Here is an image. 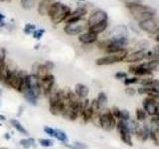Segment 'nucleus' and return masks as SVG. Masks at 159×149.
<instances>
[{
  "instance_id": "1",
  "label": "nucleus",
  "mask_w": 159,
  "mask_h": 149,
  "mask_svg": "<svg viewBox=\"0 0 159 149\" xmlns=\"http://www.w3.org/2000/svg\"><path fill=\"white\" fill-rule=\"evenodd\" d=\"M82 99L80 98L72 89H67L65 94L64 109L62 117L69 121H76L80 117Z\"/></svg>"
},
{
  "instance_id": "2",
  "label": "nucleus",
  "mask_w": 159,
  "mask_h": 149,
  "mask_svg": "<svg viewBox=\"0 0 159 149\" xmlns=\"http://www.w3.org/2000/svg\"><path fill=\"white\" fill-rule=\"evenodd\" d=\"M71 12L72 9L68 5L60 1H55L50 7L47 15L54 25H58L66 21Z\"/></svg>"
},
{
  "instance_id": "3",
  "label": "nucleus",
  "mask_w": 159,
  "mask_h": 149,
  "mask_svg": "<svg viewBox=\"0 0 159 149\" xmlns=\"http://www.w3.org/2000/svg\"><path fill=\"white\" fill-rule=\"evenodd\" d=\"M28 73L24 70L11 69V73L7 79V82L5 86L9 88H12L14 91L21 93L23 89L26 88V78Z\"/></svg>"
},
{
  "instance_id": "4",
  "label": "nucleus",
  "mask_w": 159,
  "mask_h": 149,
  "mask_svg": "<svg viewBox=\"0 0 159 149\" xmlns=\"http://www.w3.org/2000/svg\"><path fill=\"white\" fill-rule=\"evenodd\" d=\"M66 89H57L53 91L48 97L49 111L54 116H61L64 109V102Z\"/></svg>"
},
{
  "instance_id": "5",
  "label": "nucleus",
  "mask_w": 159,
  "mask_h": 149,
  "mask_svg": "<svg viewBox=\"0 0 159 149\" xmlns=\"http://www.w3.org/2000/svg\"><path fill=\"white\" fill-rule=\"evenodd\" d=\"M126 8L132 15V17L138 20L139 22L149 18H153L154 15L156 14V10L154 8L148 6V5H142L140 3L127 5Z\"/></svg>"
},
{
  "instance_id": "6",
  "label": "nucleus",
  "mask_w": 159,
  "mask_h": 149,
  "mask_svg": "<svg viewBox=\"0 0 159 149\" xmlns=\"http://www.w3.org/2000/svg\"><path fill=\"white\" fill-rule=\"evenodd\" d=\"M128 55V52L126 49L119 50V51L109 53L107 56L101 57L96 60V65L97 66H108V65H113L116 63L123 62L124 59L126 58Z\"/></svg>"
},
{
  "instance_id": "7",
  "label": "nucleus",
  "mask_w": 159,
  "mask_h": 149,
  "mask_svg": "<svg viewBox=\"0 0 159 149\" xmlns=\"http://www.w3.org/2000/svg\"><path fill=\"white\" fill-rule=\"evenodd\" d=\"M116 118L113 116L111 109H104L101 112L98 117V125L101 126L104 131H112L116 127Z\"/></svg>"
},
{
  "instance_id": "8",
  "label": "nucleus",
  "mask_w": 159,
  "mask_h": 149,
  "mask_svg": "<svg viewBox=\"0 0 159 149\" xmlns=\"http://www.w3.org/2000/svg\"><path fill=\"white\" fill-rule=\"evenodd\" d=\"M116 130L118 132V135L120 137L121 141L126 144L127 146H132L133 142H132V137H131V132L129 130L127 122L123 121V120H118L116 122Z\"/></svg>"
},
{
  "instance_id": "9",
  "label": "nucleus",
  "mask_w": 159,
  "mask_h": 149,
  "mask_svg": "<svg viewBox=\"0 0 159 149\" xmlns=\"http://www.w3.org/2000/svg\"><path fill=\"white\" fill-rule=\"evenodd\" d=\"M108 21V15L106 11H103L102 9H98L96 11H93L88 19L87 23V30L96 26L98 24H101L102 22Z\"/></svg>"
},
{
  "instance_id": "10",
  "label": "nucleus",
  "mask_w": 159,
  "mask_h": 149,
  "mask_svg": "<svg viewBox=\"0 0 159 149\" xmlns=\"http://www.w3.org/2000/svg\"><path fill=\"white\" fill-rule=\"evenodd\" d=\"M26 87L32 93H34L38 98L42 96V88L40 79L34 74L30 73L26 78Z\"/></svg>"
},
{
  "instance_id": "11",
  "label": "nucleus",
  "mask_w": 159,
  "mask_h": 149,
  "mask_svg": "<svg viewBox=\"0 0 159 149\" xmlns=\"http://www.w3.org/2000/svg\"><path fill=\"white\" fill-rule=\"evenodd\" d=\"M87 30V23L84 22V20L76 23L65 24L64 32L69 36H80Z\"/></svg>"
},
{
  "instance_id": "12",
  "label": "nucleus",
  "mask_w": 159,
  "mask_h": 149,
  "mask_svg": "<svg viewBox=\"0 0 159 149\" xmlns=\"http://www.w3.org/2000/svg\"><path fill=\"white\" fill-rule=\"evenodd\" d=\"M41 83V88H42V96L45 97H48L54 91L55 84H56V81H55V76L53 74H48L47 76H45L42 79H40Z\"/></svg>"
},
{
  "instance_id": "13",
  "label": "nucleus",
  "mask_w": 159,
  "mask_h": 149,
  "mask_svg": "<svg viewBox=\"0 0 159 149\" xmlns=\"http://www.w3.org/2000/svg\"><path fill=\"white\" fill-rule=\"evenodd\" d=\"M138 26L144 32H147L149 34H155L159 32V22L158 20L154 18H149L138 23Z\"/></svg>"
},
{
  "instance_id": "14",
  "label": "nucleus",
  "mask_w": 159,
  "mask_h": 149,
  "mask_svg": "<svg viewBox=\"0 0 159 149\" xmlns=\"http://www.w3.org/2000/svg\"><path fill=\"white\" fill-rule=\"evenodd\" d=\"M88 10L84 6H80L78 7L76 10L71 12V14L69 15V17L67 18V20L65 21L66 24H70V23H76L79 21H82L84 20V16L87 15Z\"/></svg>"
},
{
  "instance_id": "15",
  "label": "nucleus",
  "mask_w": 159,
  "mask_h": 149,
  "mask_svg": "<svg viewBox=\"0 0 159 149\" xmlns=\"http://www.w3.org/2000/svg\"><path fill=\"white\" fill-rule=\"evenodd\" d=\"M143 109L145 111V112L150 116H155L158 113V108L159 104L156 101H154L153 98L147 97L142 102Z\"/></svg>"
},
{
  "instance_id": "16",
  "label": "nucleus",
  "mask_w": 159,
  "mask_h": 149,
  "mask_svg": "<svg viewBox=\"0 0 159 149\" xmlns=\"http://www.w3.org/2000/svg\"><path fill=\"white\" fill-rule=\"evenodd\" d=\"M129 73L133 74L135 77H150L152 76V72L143 67L142 64L133 65L129 67Z\"/></svg>"
},
{
  "instance_id": "17",
  "label": "nucleus",
  "mask_w": 159,
  "mask_h": 149,
  "mask_svg": "<svg viewBox=\"0 0 159 149\" xmlns=\"http://www.w3.org/2000/svg\"><path fill=\"white\" fill-rule=\"evenodd\" d=\"M112 39H119V38H128V29L124 25H118V26L114 27L111 33H109V37Z\"/></svg>"
},
{
  "instance_id": "18",
  "label": "nucleus",
  "mask_w": 159,
  "mask_h": 149,
  "mask_svg": "<svg viewBox=\"0 0 159 149\" xmlns=\"http://www.w3.org/2000/svg\"><path fill=\"white\" fill-rule=\"evenodd\" d=\"M78 37H79V41L83 45H91V44H93L98 41V35L87 30V31H84Z\"/></svg>"
},
{
  "instance_id": "19",
  "label": "nucleus",
  "mask_w": 159,
  "mask_h": 149,
  "mask_svg": "<svg viewBox=\"0 0 159 149\" xmlns=\"http://www.w3.org/2000/svg\"><path fill=\"white\" fill-rule=\"evenodd\" d=\"M146 59V52L144 50H137L135 52H132L131 54H128L126 58L124 59L123 62L125 63H137L142 60Z\"/></svg>"
},
{
  "instance_id": "20",
  "label": "nucleus",
  "mask_w": 159,
  "mask_h": 149,
  "mask_svg": "<svg viewBox=\"0 0 159 149\" xmlns=\"http://www.w3.org/2000/svg\"><path fill=\"white\" fill-rule=\"evenodd\" d=\"M32 74H34L39 79H42L45 76H47L48 74H50V72L45 67L44 63H35L32 66Z\"/></svg>"
},
{
  "instance_id": "21",
  "label": "nucleus",
  "mask_w": 159,
  "mask_h": 149,
  "mask_svg": "<svg viewBox=\"0 0 159 149\" xmlns=\"http://www.w3.org/2000/svg\"><path fill=\"white\" fill-rule=\"evenodd\" d=\"M142 87L149 88L152 92L159 93V81L158 79H153L151 78H145L142 81H139Z\"/></svg>"
},
{
  "instance_id": "22",
  "label": "nucleus",
  "mask_w": 159,
  "mask_h": 149,
  "mask_svg": "<svg viewBox=\"0 0 159 149\" xmlns=\"http://www.w3.org/2000/svg\"><path fill=\"white\" fill-rule=\"evenodd\" d=\"M74 93L81 99H84V98H88V96L89 93V88L84 84L78 83L76 84V86L74 88Z\"/></svg>"
},
{
  "instance_id": "23",
  "label": "nucleus",
  "mask_w": 159,
  "mask_h": 149,
  "mask_svg": "<svg viewBox=\"0 0 159 149\" xmlns=\"http://www.w3.org/2000/svg\"><path fill=\"white\" fill-rule=\"evenodd\" d=\"M54 2H55V0H40L38 3V7H37L38 13L41 15V16L47 15L50 7H51V5Z\"/></svg>"
},
{
  "instance_id": "24",
  "label": "nucleus",
  "mask_w": 159,
  "mask_h": 149,
  "mask_svg": "<svg viewBox=\"0 0 159 149\" xmlns=\"http://www.w3.org/2000/svg\"><path fill=\"white\" fill-rule=\"evenodd\" d=\"M9 123H10V125H11L18 133L22 134V135H24V136H28L29 135L28 130L24 127V125L18 120V119H16V118H10L9 119Z\"/></svg>"
},
{
  "instance_id": "25",
  "label": "nucleus",
  "mask_w": 159,
  "mask_h": 149,
  "mask_svg": "<svg viewBox=\"0 0 159 149\" xmlns=\"http://www.w3.org/2000/svg\"><path fill=\"white\" fill-rule=\"evenodd\" d=\"M21 94L23 96L24 99L26 101L30 106H36L37 104H38V97L35 96L34 93H32L31 92L29 91V89L27 88V87L23 89V92L21 93Z\"/></svg>"
},
{
  "instance_id": "26",
  "label": "nucleus",
  "mask_w": 159,
  "mask_h": 149,
  "mask_svg": "<svg viewBox=\"0 0 159 149\" xmlns=\"http://www.w3.org/2000/svg\"><path fill=\"white\" fill-rule=\"evenodd\" d=\"M149 130H150V128L147 125H139V127L137 128V130L134 134H135L139 140L144 142L149 138Z\"/></svg>"
},
{
  "instance_id": "27",
  "label": "nucleus",
  "mask_w": 159,
  "mask_h": 149,
  "mask_svg": "<svg viewBox=\"0 0 159 149\" xmlns=\"http://www.w3.org/2000/svg\"><path fill=\"white\" fill-rule=\"evenodd\" d=\"M10 73H11V69H10V67L8 66V64L6 62L1 68H0V83L4 84V86L7 82V79L9 78Z\"/></svg>"
},
{
  "instance_id": "28",
  "label": "nucleus",
  "mask_w": 159,
  "mask_h": 149,
  "mask_svg": "<svg viewBox=\"0 0 159 149\" xmlns=\"http://www.w3.org/2000/svg\"><path fill=\"white\" fill-rule=\"evenodd\" d=\"M36 139L33 137H25L19 140V144L24 149H30V148H36Z\"/></svg>"
},
{
  "instance_id": "29",
  "label": "nucleus",
  "mask_w": 159,
  "mask_h": 149,
  "mask_svg": "<svg viewBox=\"0 0 159 149\" xmlns=\"http://www.w3.org/2000/svg\"><path fill=\"white\" fill-rule=\"evenodd\" d=\"M96 99H97L98 104V106H99V108H101L102 111L107 108L108 99H107V97L106 93H103V92L98 93V97H97Z\"/></svg>"
},
{
  "instance_id": "30",
  "label": "nucleus",
  "mask_w": 159,
  "mask_h": 149,
  "mask_svg": "<svg viewBox=\"0 0 159 149\" xmlns=\"http://www.w3.org/2000/svg\"><path fill=\"white\" fill-rule=\"evenodd\" d=\"M107 25H108L107 21V22H102V23L98 24V25H96V26H93V27L89 28L88 30H89V31L93 32V33H94V34H97V35H99V34H102V33H103L104 31H106L107 28Z\"/></svg>"
},
{
  "instance_id": "31",
  "label": "nucleus",
  "mask_w": 159,
  "mask_h": 149,
  "mask_svg": "<svg viewBox=\"0 0 159 149\" xmlns=\"http://www.w3.org/2000/svg\"><path fill=\"white\" fill-rule=\"evenodd\" d=\"M55 138L63 144L69 143V137L67 135V133L64 130H62V129L56 128V136H55Z\"/></svg>"
},
{
  "instance_id": "32",
  "label": "nucleus",
  "mask_w": 159,
  "mask_h": 149,
  "mask_svg": "<svg viewBox=\"0 0 159 149\" xmlns=\"http://www.w3.org/2000/svg\"><path fill=\"white\" fill-rule=\"evenodd\" d=\"M143 67L146 68L149 71H159V60H150L149 62L143 63Z\"/></svg>"
},
{
  "instance_id": "33",
  "label": "nucleus",
  "mask_w": 159,
  "mask_h": 149,
  "mask_svg": "<svg viewBox=\"0 0 159 149\" xmlns=\"http://www.w3.org/2000/svg\"><path fill=\"white\" fill-rule=\"evenodd\" d=\"M146 59L150 60H159V45H156L152 48L151 51L146 53Z\"/></svg>"
},
{
  "instance_id": "34",
  "label": "nucleus",
  "mask_w": 159,
  "mask_h": 149,
  "mask_svg": "<svg viewBox=\"0 0 159 149\" xmlns=\"http://www.w3.org/2000/svg\"><path fill=\"white\" fill-rule=\"evenodd\" d=\"M38 0H21L20 4H21V7L25 10H31L35 6H36Z\"/></svg>"
},
{
  "instance_id": "35",
  "label": "nucleus",
  "mask_w": 159,
  "mask_h": 149,
  "mask_svg": "<svg viewBox=\"0 0 159 149\" xmlns=\"http://www.w3.org/2000/svg\"><path fill=\"white\" fill-rule=\"evenodd\" d=\"M38 143H39V145H41L44 148H49L54 145V141L51 138H39Z\"/></svg>"
},
{
  "instance_id": "36",
  "label": "nucleus",
  "mask_w": 159,
  "mask_h": 149,
  "mask_svg": "<svg viewBox=\"0 0 159 149\" xmlns=\"http://www.w3.org/2000/svg\"><path fill=\"white\" fill-rule=\"evenodd\" d=\"M135 114H136V120L137 121H144L146 119V116H147V113L145 112L143 108H137L136 111H135Z\"/></svg>"
},
{
  "instance_id": "37",
  "label": "nucleus",
  "mask_w": 159,
  "mask_h": 149,
  "mask_svg": "<svg viewBox=\"0 0 159 149\" xmlns=\"http://www.w3.org/2000/svg\"><path fill=\"white\" fill-rule=\"evenodd\" d=\"M37 28H36V26H35L34 24H32V23H27L26 25H25V27H24V29H23V31H24V33L26 34V35H32V33L36 30Z\"/></svg>"
},
{
  "instance_id": "38",
  "label": "nucleus",
  "mask_w": 159,
  "mask_h": 149,
  "mask_svg": "<svg viewBox=\"0 0 159 149\" xmlns=\"http://www.w3.org/2000/svg\"><path fill=\"white\" fill-rule=\"evenodd\" d=\"M43 130L50 137L55 138V136H56V128H53L51 126H44Z\"/></svg>"
},
{
  "instance_id": "39",
  "label": "nucleus",
  "mask_w": 159,
  "mask_h": 149,
  "mask_svg": "<svg viewBox=\"0 0 159 149\" xmlns=\"http://www.w3.org/2000/svg\"><path fill=\"white\" fill-rule=\"evenodd\" d=\"M6 54H7L6 49L3 47L0 48V68L6 63Z\"/></svg>"
},
{
  "instance_id": "40",
  "label": "nucleus",
  "mask_w": 159,
  "mask_h": 149,
  "mask_svg": "<svg viewBox=\"0 0 159 149\" xmlns=\"http://www.w3.org/2000/svg\"><path fill=\"white\" fill-rule=\"evenodd\" d=\"M139 82V78L138 77H132V78H126L123 79V84H125V86H130V84H136Z\"/></svg>"
},
{
  "instance_id": "41",
  "label": "nucleus",
  "mask_w": 159,
  "mask_h": 149,
  "mask_svg": "<svg viewBox=\"0 0 159 149\" xmlns=\"http://www.w3.org/2000/svg\"><path fill=\"white\" fill-rule=\"evenodd\" d=\"M45 34V29H36L35 31L32 33V36L34 39H36V40H40L42 37H43V35Z\"/></svg>"
},
{
  "instance_id": "42",
  "label": "nucleus",
  "mask_w": 159,
  "mask_h": 149,
  "mask_svg": "<svg viewBox=\"0 0 159 149\" xmlns=\"http://www.w3.org/2000/svg\"><path fill=\"white\" fill-rule=\"evenodd\" d=\"M119 120H123V121H129L130 120V113L127 111V109H121V115Z\"/></svg>"
},
{
  "instance_id": "43",
  "label": "nucleus",
  "mask_w": 159,
  "mask_h": 149,
  "mask_svg": "<svg viewBox=\"0 0 159 149\" xmlns=\"http://www.w3.org/2000/svg\"><path fill=\"white\" fill-rule=\"evenodd\" d=\"M111 113L113 114V116L117 118L118 120L120 119V115H121V109L120 108H118L117 106H113L111 109Z\"/></svg>"
},
{
  "instance_id": "44",
  "label": "nucleus",
  "mask_w": 159,
  "mask_h": 149,
  "mask_svg": "<svg viewBox=\"0 0 159 149\" xmlns=\"http://www.w3.org/2000/svg\"><path fill=\"white\" fill-rule=\"evenodd\" d=\"M147 96H148L149 97L153 98L154 101H156L157 102H159V93H155V92L149 91V93H147Z\"/></svg>"
},
{
  "instance_id": "45",
  "label": "nucleus",
  "mask_w": 159,
  "mask_h": 149,
  "mask_svg": "<svg viewBox=\"0 0 159 149\" xmlns=\"http://www.w3.org/2000/svg\"><path fill=\"white\" fill-rule=\"evenodd\" d=\"M114 78L117 79H126L127 78V74L126 73H124V72H117L114 74Z\"/></svg>"
},
{
  "instance_id": "46",
  "label": "nucleus",
  "mask_w": 159,
  "mask_h": 149,
  "mask_svg": "<svg viewBox=\"0 0 159 149\" xmlns=\"http://www.w3.org/2000/svg\"><path fill=\"white\" fill-rule=\"evenodd\" d=\"M124 92H125V93L128 94V96H134V94L136 93V89L132 87H127L125 89H124Z\"/></svg>"
},
{
  "instance_id": "47",
  "label": "nucleus",
  "mask_w": 159,
  "mask_h": 149,
  "mask_svg": "<svg viewBox=\"0 0 159 149\" xmlns=\"http://www.w3.org/2000/svg\"><path fill=\"white\" fill-rule=\"evenodd\" d=\"M73 145L74 146H76L77 148H80V149H87L88 148V145L87 144H84L81 141H75L73 143Z\"/></svg>"
},
{
  "instance_id": "48",
  "label": "nucleus",
  "mask_w": 159,
  "mask_h": 149,
  "mask_svg": "<svg viewBox=\"0 0 159 149\" xmlns=\"http://www.w3.org/2000/svg\"><path fill=\"white\" fill-rule=\"evenodd\" d=\"M44 65H45V67H46V69L48 70L49 72H51L52 70H54V68H55V64L52 61H46L44 63Z\"/></svg>"
},
{
  "instance_id": "49",
  "label": "nucleus",
  "mask_w": 159,
  "mask_h": 149,
  "mask_svg": "<svg viewBox=\"0 0 159 149\" xmlns=\"http://www.w3.org/2000/svg\"><path fill=\"white\" fill-rule=\"evenodd\" d=\"M120 1H122L124 4H125V6H127V5H131V4L140 3V0H120Z\"/></svg>"
},
{
  "instance_id": "50",
  "label": "nucleus",
  "mask_w": 159,
  "mask_h": 149,
  "mask_svg": "<svg viewBox=\"0 0 159 149\" xmlns=\"http://www.w3.org/2000/svg\"><path fill=\"white\" fill-rule=\"evenodd\" d=\"M5 19V15H3V14H1L0 13V24H2L3 23V20Z\"/></svg>"
},
{
  "instance_id": "51",
  "label": "nucleus",
  "mask_w": 159,
  "mask_h": 149,
  "mask_svg": "<svg viewBox=\"0 0 159 149\" xmlns=\"http://www.w3.org/2000/svg\"><path fill=\"white\" fill-rule=\"evenodd\" d=\"M0 121H6V116L3 114H0Z\"/></svg>"
},
{
  "instance_id": "52",
  "label": "nucleus",
  "mask_w": 159,
  "mask_h": 149,
  "mask_svg": "<svg viewBox=\"0 0 159 149\" xmlns=\"http://www.w3.org/2000/svg\"><path fill=\"white\" fill-rule=\"evenodd\" d=\"M4 137L6 138V139H10V135H9V133H5V135Z\"/></svg>"
},
{
  "instance_id": "53",
  "label": "nucleus",
  "mask_w": 159,
  "mask_h": 149,
  "mask_svg": "<svg viewBox=\"0 0 159 149\" xmlns=\"http://www.w3.org/2000/svg\"><path fill=\"white\" fill-rule=\"evenodd\" d=\"M155 40H156V41H157V42H159V33H158V35H157V36H156Z\"/></svg>"
},
{
  "instance_id": "54",
  "label": "nucleus",
  "mask_w": 159,
  "mask_h": 149,
  "mask_svg": "<svg viewBox=\"0 0 159 149\" xmlns=\"http://www.w3.org/2000/svg\"><path fill=\"white\" fill-rule=\"evenodd\" d=\"M2 93H3V91H2V88H0V97H1V96H2Z\"/></svg>"
},
{
  "instance_id": "55",
  "label": "nucleus",
  "mask_w": 159,
  "mask_h": 149,
  "mask_svg": "<svg viewBox=\"0 0 159 149\" xmlns=\"http://www.w3.org/2000/svg\"><path fill=\"white\" fill-rule=\"evenodd\" d=\"M0 149H9L8 147H0Z\"/></svg>"
},
{
  "instance_id": "56",
  "label": "nucleus",
  "mask_w": 159,
  "mask_h": 149,
  "mask_svg": "<svg viewBox=\"0 0 159 149\" xmlns=\"http://www.w3.org/2000/svg\"><path fill=\"white\" fill-rule=\"evenodd\" d=\"M0 106H1V99H0Z\"/></svg>"
}]
</instances>
